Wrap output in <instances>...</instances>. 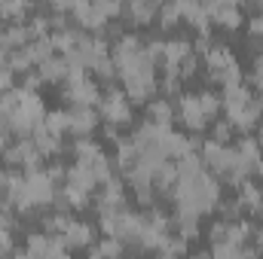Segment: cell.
Wrapping results in <instances>:
<instances>
[{"label":"cell","instance_id":"d590c367","mask_svg":"<svg viewBox=\"0 0 263 259\" xmlns=\"http://www.w3.org/2000/svg\"><path fill=\"white\" fill-rule=\"evenodd\" d=\"M260 213H263V207H260Z\"/></svg>","mask_w":263,"mask_h":259},{"label":"cell","instance_id":"4fadbf2b","mask_svg":"<svg viewBox=\"0 0 263 259\" xmlns=\"http://www.w3.org/2000/svg\"><path fill=\"white\" fill-rule=\"evenodd\" d=\"M236 198H239V204H242V210H245V213H260L263 189H260V183H254L251 177L239 183V195H236Z\"/></svg>","mask_w":263,"mask_h":259},{"label":"cell","instance_id":"3957f363","mask_svg":"<svg viewBox=\"0 0 263 259\" xmlns=\"http://www.w3.org/2000/svg\"><path fill=\"white\" fill-rule=\"evenodd\" d=\"M98 113L110 125L132 122V101H129V95H126V89H110L107 95H101L98 98Z\"/></svg>","mask_w":263,"mask_h":259},{"label":"cell","instance_id":"52a82bcc","mask_svg":"<svg viewBox=\"0 0 263 259\" xmlns=\"http://www.w3.org/2000/svg\"><path fill=\"white\" fill-rule=\"evenodd\" d=\"M199 159H202V165L211 171V174H217V177H223L227 174V168H230V143H220V140H205L202 146H199Z\"/></svg>","mask_w":263,"mask_h":259},{"label":"cell","instance_id":"4316f807","mask_svg":"<svg viewBox=\"0 0 263 259\" xmlns=\"http://www.w3.org/2000/svg\"><path fill=\"white\" fill-rule=\"evenodd\" d=\"M49 6H52V12H65V15L73 12V0H49Z\"/></svg>","mask_w":263,"mask_h":259},{"label":"cell","instance_id":"5bb4252c","mask_svg":"<svg viewBox=\"0 0 263 259\" xmlns=\"http://www.w3.org/2000/svg\"><path fill=\"white\" fill-rule=\"evenodd\" d=\"M181 12H184V21H187L190 28H196L199 34H202V31H208V25H211V12H208V6H205L202 0L181 3Z\"/></svg>","mask_w":263,"mask_h":259},{"label":"cell","instance_id":"836d02e7","mask_svg":"<svg viewBox=\"0 0 263 259\" xmlns=\"http://www.w3.org/2000/svg\"><path fill=\"white\" fill-rule=\"evenodd\" d=\"M175 3H190V0H175Z\"/></svg>","mask_w":263,"mask_h":259},{"label":"cell","instance_id":"1f68e13d","mask_svg":"<svg viewBox=\"0 0 263 259\" xmlns=\"http://www.w3.org/2000/svg\"><path fill=\"white\" fill-rule=\"evenodd\" d=\"M6 140H9V128L0 122V149H6Z\"/></svg>","mask_w":263,"mask_h":259},{"label":"cell","instance_id":"83f0119b","mask_svg":"<svg viewBox=\"0 0 263 259\" xmlns=\"http://www.w3.org/2000/svg\"><path fill=\"white\" fill-rule=\"evenodd\" d=\"M12 89V70L9 67H0V95Z\"/></svg>","mask_w":263,"mask_h":259},{"label":"cell","instance_id":"e0dca14e","mask_svg":"<svg viewBox=\"0 0 263 259\" xmlns=\"http://www.w3.org/2000/svg\"><path fill=\"white\" fill-rule=\"evenodd\" d=\"M147 122H156V125H172L175 122V107L165 101V98H159V101H147Z\"/></svg>","mask_w":263,"mask_h":259},{"label":"cell","instance_id":"30bf717a","mask_svg":"<svg viewBox=\"0 0 263 259\" xmlns=\"http://www.w3.org/2000/svg\"><path fill=\"white\" fill-rule=\"evenodd\" d=\"M159 0H126L123 3V18H129L132 25H150L156 18Z\"/></svg>","mask_w":263,"mask_h":259},{"label":"cell","instance_id":"f1b7e54d","mask_svg":"<svg viewBox=\"0 0 263 259\" xmlns=\"http://www.w3.org/2000/svg\"><path fill=\"white\" fill-rule=\"evenodd\" d=\"M0 253H12V235H9V229H0Z\"/></svg>","mask_w":263,"mask_h":259},{"label":"cell","instance_id":"2e32d148","mask_svg":"<svg viewBox=\"0 0 263 259\" xmlns=\"http://www.w3.org/2000/svg\"><path fill=\"white\" fill-rule=\"evenodd\" d=\"M211 12V21L214 25H220V28H227V31H236V28H242V9L239 6H214V9H208Z\"/></svg>","mask_w":263,"mask_h":259},{"label":"cell","instance_id":"277c9868","mask_svg":"<svg viewBox=\"0 0 263 259\" xmlns=\"http://www.w3.org/2000/svg\"><path fill=\"white\" fill-rule=\"evenodd\" d=\"M227 116V122L233 125L236 131H242V134H248V131H254L260 125V116H263V107L260 101H254V98H248V101H239V104H227V107H220Z\"/></svg>","mask_w":263,"mask_h":259},{"label":"cell","instance_id":"cb8c5ba5","mask_svg":"<svg viewBox=\"0 0 263 259\" xmlns=\"http://www.w3.org/2000/svg\"><path fill=\"white\" fill-rule=\"evenodd\" d=\"M233 125L227 122V119H220V122H214V128H211V137L214 140H220V143H230V134H233Z\"/></svg>","mask_w":263,"mask_h":259},{"label":"cell","instance_id":"d6986e66","mask_svg":"<svg viewBox=\"0 0 263 259\" xmlns=\"http://www.w3.org/2000/svg\"><path fill=\"white\" fill-rule=\"evenodd\" d=\"M73 156H77V162H80V165H89L92 159H98V156H101V146H98L89 134H83V137H77V140H73Z\"/></svg>","mask_w":263,"mask_h":259},{"label":"cell","instance_id":"ffe728a7","mask_svg":"<svg viewBox=\"0 0 263 259\" xmlns=\"http://www.w3.org/2000/svg\"><path fill=\"white\" fill-rule=\"evenodd\" d=\"M184 18V12H181V3H175V0H165V3H159V9H156V21H159V28H175L178 21Z\"/></svg>","mask_w":263,"mask_h":259},{"label":"cell","instance_id":"9c48e42d","mask_svg":"<svg viewBox=\"0 0 263 259\" xmlns=\"http://www.w3.org/2000/svg\"><path fill=\"white\" fill-rule=\"evenodd\" d=\"M95 207H98V213L126 207V189H123V180L120 177H107L101 183V195H98V204Z\"/></svg>","mask_w":263,"mask_h":259},{"label":"cell","instance_id":"d6a6232c","mask_svg":"<svg viewBox=\"0 0 263 259\" xmlns=\"http://www.w3.org/2000/svg\"><path fill=\"white\" fill-rule=\"evenodd\" d=\"M248 3H251V6H254L257 12H263V0H248Z\"/></svg>","mask_w":263,"mask_h":259},{"label":"cell","instance_id":"ba28073f","mask_svg":"<svg viewBox=\"0 0 263 259\" xmlns=\"http://www.w3.org/2000/svg\"><path fill=\"white\" fill-rule=\"evenodd\" d=\"M98 125V113L92 104H70L67 110V134L73 137H83V134H92Z\"/></svg>","mask_w":263,"mask_h":259},{"label":"cell","instance_id":"7c38bea8","mask_svg":"<svg viewBox=\"0 0 263 259\" xmlns=\"http://www.w3.org/2000/svg\"><path fill=\"white\" fill-rule=\"evenodd\" d=\"M37 73L43 76V82H65L67 73H70V64H67V58L62 52H52L49 58H43L37 64Z\"/></svg>","mask_w":263,"mask_h":259},{"label":"cell","instance_id":"7402d4cb","mask_svg":"<svg viewBox=\"0 0 263 259\" xmlns=\"http://www.w3.org/2000/svg\"><path fill=\"white\" fill-rule=\"evenodd\" d=\"M89 171L95 174V180H98V186H101V183H104L107 177H114V165H110V159H107L104 153H101L98 159H92V162H89Z\"/></svg>","mask_w":263,"mask_h":259},{"label":"cell","instance_id":"4dcf8cb0","mask_svg":"<svg viewBox=\"0 0 263 259\" xmlns=\"http://www.w3.org/2000/svg\"><path fill=\"white\" fill-rule=\"evenodd\" d=\"M251 241H254L257 250H263V229H254V232H251Z\"/></svg>","mask_w":263,"mask_h":259},{"label":"cell","instance_id":"e575fe53","mask_svg":"<svg viewBox=\"0 0 263 259\" xmlns=\"http://www.w3.org/2000/svg\"><path fill=\"white\" fill-rule=\"evenodd\" d=\"M0 18H3V15H0ZM0 31H3V28H0Z\"/></svg>","mask_w":263,"mask_h":259},{"label":"cell","instance_id":"603a6c76","mask_svg":"<svg viewBox=\"0 0 263 259\" xmlns=\"http://www.w3.org/2000/svg\"><path fill=\"white\" fill-rule=\"evenodd\" d=\"M43 125L65 137L67 134V110H52V113H46V116H43Z\"/></svg>","mask_w":263,"mask_h":259},{"label":"cell","instance_id":"9a60e30c","mask_svg":"<svg viewBox=\"0 0 263 259\" xmlns=\"http://www.w3.org/2000/svg\"><path fill=\"white\" fill-rule=\"evenodd\" d=\"M31 140H34V146L43 153V156H55V153H62V134H55V131H49L43 122L37 125V128L28 134Z\"/></svg>","mask_w":263,"mask_h":259},{"label":"cell","instance_id":"f546056e","mask_svg":"<svg viewBox=\"0 0 263 259\" xmlns=\"http://www.w3.org/2000/svg\"><path fill=\"white\" fill-rule=\"evenodd\" d=\"M208 9H214V6H239L242 0H202Z\"/></svg>","mask_w":263,"mask_h":259},{"label":"cell","instance_id":"44dd1931","mask_svg":"<svg viewBox=\"0 0 263 259\" xmlns=\"http://www.w3.org/2000/svg\"><path fill=\"white\" fill-rule=\"evenodd\" d=\"M126 250V244L120 241V238H110V235H101V241L95 244H89V253L92 256H117V253H123Z\"/></svg>","mask_w":263,"mask_h":259},{"label":"cell","instance_id":"7a4b0ae2","mask_svg":"<svg viewBox=\"0 0 263 259\" xmlns=\"http://www.w3.org/2000/svg\"><path fill=\"white\" fill-rule=\"evenodd\" d=\"M205 73L217 85H227V82H239L242 79V67H239L236 55L227 46H211L205 52Z\"/></svg>","mask_w":263,"mask_h":259},{"label":"cell","instance_id":"ac0fdd59","mask_svg":"<svg viewBox=\"0 0 263 259\" xmlns=\"http://www.w3.org/2000/svg\"><path fill=\"white\" fill-rule=\"evenodd\" d=\"M25 43H31V34H28V25H9L6 31H0V49H22Z\"/></svg>","mask_w":263,"mask_h":259},{"label":"cell","instance_id":"d4e9b609","mask_svg":"<svg viewBox=\"0 0 263 259\" xmlns=\"http://www.w3.org/2000/svg\"><path fill=\"white\" fill-rule=\"evenodd\" d=\"M12 177H15V174H12L9 168H3V171H0V201H3L6 195H9V186H12Z\"/></svg>","mask_w":263,"mask_h":259},{"label":"cell","instance_id":"6da1fadb","mask_svg":"<svg viewBox=\"0 0 263 259\" xmlns=\"http://www.w3.org/2000/svg\"><path fill=\"white\" fill-rule=\"evenodd\" d=\"M168 195L175 198L178 210H190L196 217H205L220 204V183L208 168H202L193 177H178Z\"/></svg>","mask_w":263,"mask_h":259},{"label":"cell","instance_id":"5b68a950","mask_svg":"<svg viewBox=\"0 0 263 259\" xmlns=\"http://www.w3.org/2000/svg\"><path fill=\"white\" fill-rule=\"evenodd\" d=\"M98 98H101V89H98V82H92L89 76H86V70H70L65 79V101L70 104H98Z\"/></svg>","mask_w":263,"mask_h":259},{"label":"cell","instance_id":"8fae6325","mask_svg":"<svg viewBox=\"0 0 263 259\" xmlns=\"http://www.w3.org/2000/svg\"><path fill=\"white\" fill-rule=\"evenodd\" d=\"M62 241H65L67 250H83V247H89L95 241V232H92V226L70 220L65 226V232H62Z\"/></svg>","mask_w":263,"mask_h":259},{"label":"cell","instance_id":"484cf974","mask_svg":"<svg viewBox=\"0 0 263 259\" xmlns=\"http://www.w3.org/2000/svg\"><path fill=\"white\" fill-rule=\"evenodd\" d=\"M248 31H251V37L260 40V46H263V12H257V15L248 21Z\"/></svg>","mask_w":263,"mask_h":259},{"label":"cell","instance_id":"8992f818","mask_svg":"<svg viewBox=\"0 0 263 259\" xmlns=\"http://www.w3.org/2000/svg\"><path fill=\"white\" fill-rule=\"evenodd\" d=\"M175 119H178L187 131H202V128L211 125V119L205 116V110H202V104H199V95H181V98H178Z\"/></svg>","mask_w":263,"mask_h":259}]
</instances>
